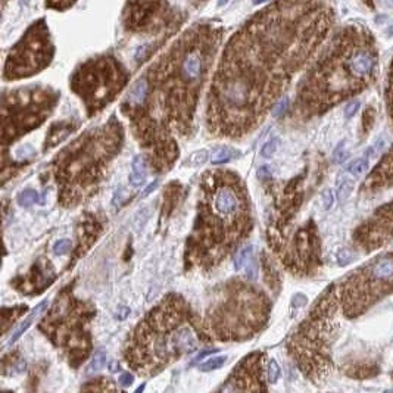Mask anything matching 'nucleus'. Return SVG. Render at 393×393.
Listing matches in <instances>:
<instances>
[{"label":"nucleus","mask_w":393,"mask_h":393,"mask_svg":"<svg viewBox=\"0 0 393 393\" xmlns=\"http://www.w3.org/2000/svg\"><path fill=\"white\" fill-rule=\"evenodd\" d=\"M47 305H49V302H47V301H43L41 304H38V305L33 309V312H31V314H30V315L22 321V324L19 325L17 330H15L14 336L9 339V345H14V343L17 342L18 339H19V337H21V336H22V334H24V333L31 327L33 321H35V320H37V318H38L44 311H47Z\"/></svg>","instance_id":"f3484780"},{"label":"nucleus","mask_w":393,"mask_h":393,"mask_svg":"<svg viewBox=\"0 0 393 393\" xmlns=\"http://www.w3.org/2000/svg\"><path fill=\"white\" fill-rule=\"evenodd\" d=\"M267 175H271V168H270V167L264 165V167H261V168L258 170V177H259V178H265Z\"/></svg>","instance_id":"58836bf2"},{"label":"nucleus","mask_w":393,"mask_h":393,"mask_svg":"<svg viewBox=\"0 0 393 393\" xmlns=\"http://www.w3.org/2000/svg\"><path fill=\"white\" fill-rule=\"evenodd\" d=\"M105 362H106V354H105L103 351H97V352L93 355V358L90 359L88 365H87L86 376H91V374L97 373L99 370H102Z\"/></svg>","instance_id":"412c9836"},{"label":"nucleus","mask_w":393,"mask_h":393,"mask_svg":"<svg viewBox=\"0 0 393 393\" xmlns=\"http://www.w3.org/2000/svg\"><path fill=\"white\" fill-rule=\"evenodd\" d=\"M187 18L186 11L170 0H127L121 25L125 34L168 38Z\"/></svg>","instance_id":"9b49d317"},{"label":"nucleus","mask_w":393,"mask_h":393,"mask_svg":"<svg viewBox=\"0 0 393 393\" xmlns=\"http://www.w3.org/2000/svg\"><path fill=\"white\" fill-rule=\"evenodd\" d=\"M393 186V151L387 152L376 165V168L370 172L361 187V191L365 194H374L378 190L392 187Z\"/></svg>","instance_id":"2eb2a0df"},{"label":"nucleus","mask_w":393,"mask_h":393,"mask_svg":"<svg viewBox=\"0 0 393 393\" xmlns=\"http://www.w3.org/2000/svg\"><path fill=\"white\" fill-rule=\"evenodd\" d=\"M240 156H241V152L239 149L231 148V146H221L212 152L211 162H212V165H221V164H228Z\"/></svg>","instance_id":"a211bd4d"},{"label":"nucleus","mask_w":393,"mask_h":393,"mask_svg":"<svg viewBox=\"0 0 393 393\" xmlns=\"http://www.w3.org/2000/svg\"><path fill=\"white\" fill-rule=\"evenodd\" d=\"M33 154H34V149H33L30 144H25L24 148H21L19 151H17L18 158H28V156H31Z\"/></svg>","instance_id":"f704fd0d"},{"label":"nucleus","mask_w":393,"mask_h":393,"mask_svg":"<svg viewBox=\"0 0 393 393\" xmlns=\"http://www.w3.org/2000/svg\"><path fill=\"white\" fill-rule=\"evenodd\" d=\"M264 2H267V0H254V5H259V3H264Z\"/></svg>","instance_id":"a18cd8bd"},{"label":"nucleus","mask_w":393,"mask_h":393,"mask_svg":"<svg viewBox=\"0 0 393 393\" xmlns=\"http://www.w3.org/2000/svg\"><path fill=\"white\" fill-rule=\"evenodd\" d=\"M55 56V44L44 18L34 21L18 43L8 53L3 78L21 80L33 77L51 65Z\"/></svg>","instance_id":"f8f14e48"},{"label":"nucleus","mask_w":393,"mask_h":393,"mask_svg":"<svg viewBox=\"0 0 393 393\" xmlns=\"http://www.w3.org/2000/svg\"><path fill=\"white\" fill-rule=\"evenodd\" d=\"M222 34L221 27L212 22H199L186 30L144 74V102L122 109L124 114L134 122L149 121L167 130H187Z\"/></svg>","instance_id":"f03ea898"},{"label":"nucleus","mask_w":393,"mask_h":393,"mask_svg":"<svg viewBox=\"0 0 393 393\" xmlns=\"http://www.w3.org/2000/svg\"><path fill=\"white\" fill-rule=\"evenodd\" d=\"M178 2L180 6H187V8H198L201 3H204L206 0H175Z\"/></svg>","instance_id":"c9c22d12"},{"label":"nucleus","mask_w":393,"mask_h":393,"mask_svg":"<svg viewBox=\"0 0 393 393\" xmlns=\"http://www.w3.org/2000/svg\"><path fill=\"white\" fill-rule=\"evenodd\" d=\"M287 103H289V101H287V99H283L281 102L278 103V105L275 106V109H274V117H278V115H281V114L286 111V108H287Z\"/></svg>","instance_id":"e433bc0d"},{"label":"nucleus","mask_w":393,"mask_h":393,"mask_svg":"<svg viewBox=\"0 0 393 393\" xmlns=\"http://www.w3.org/2000/svg\"><path fill=\"white\" fill-rule=\"evenodd\" d=\"M378 47L374 34L362 24H349L331 37L304 77L296 111L305 117L321 115L364 90L377 78Z\"/></svg>","instance_id":"7ed1b4c3"},{"label":"nucleus","mask_w":393,"mask_h":393,"mask_svg":"<svg viewBox=\"0 0 393 393\" xmlns=\"http://www.w3.org/2000/svg\"><path fill=\"white\" fill-rule=\"evenodd\" d=\"M217 351L215 349H208V351H204V352H201L198 357H196V359H194V362H198V361H201V359H204L206 357V355H212V354H215Z\"/></svg>","instance_id":"ea45409f"},{"label":"nucleus","mask_w":393,"mask_h":393,"mask_svg":"<svg viewBox=\"0 0 393 393\" xmlns=\"http://www.w3.org/2000/svg\"><path fill=\"white\" fill-rule=\"evenodd\" d=\"M59 93L51 87L31 86L3 94V144L43 124L58 103Z\"/></svg>","instance_id":"9d476101"},{"label":"nucleus","mask_w":393,"mask_h":393,"mask_svg":"<svg viewBox=\"0 0 393 393\" xmlns=\"http://www.w3.org/2000/svg\"><path fill=\"white\" fill-rule=\"evenodd\" d=\"M205 331L186 301L170 294L137 325L125 351L128 365L140 376H154L174 361L193 354Z\"/></svg>","instance_id":"39448f33"},{"label":"nucleus","mask_w":393,"mask_h":393,"mask_svg":"<svg viewBox=\"0 0 393 393\" xmlns=\"http://www.w3.org/2000/svg\"><path fill=\"white\" fill-rule=\"evenodd\" d=\"M367 8H370L371 11H374L376 9V3H374V0H361Z\"/></svg>","instance_id":"79ce46f5"},{"label":"nucleus","mask_w":393,"mask_h":393,"mask_svg":"<svg viewBox=\"0 0 393 393\" xmlns=\"http://www.w3.org/2000/svg\"><path fill=\"white\" fill-rule=\"evenodd\" d=\"M209 158V154L206 149H201V151H196L193 154L188 156V159L184 162L186 167H190V168H198L201 165H204L206 161Z\"/></svg>","instance_id":"5701e85b"},{"label":"nucleus","mask_w":393,"mask_h":393,"mask_svg":"<svg viewBox=\"0 0 393 393\" xmlns=\"http://www.w3.org/2000/svg\"><path fill=\"white\" fill-rule=\"evenodd\" d=\"M128 314H130V309H128V308H122V309H121V314L120 315L117 314V317H118L120 320H124Z\"/></svg>","instance_id":"37998d69"},{"label":"nucleus","mask_w":393,"mask_h":393,"mask_svg":"<svg viewBox=\"0 0 393 393\" xmlns=\"http://www.w3.org/2000/svg\"><path fill=\"white\" fill-rule=\"evenodd\" d=\"M252 257H254V246L252 244H249V246L239 251V254L236 255V259H234V271L240 273L241 270H244L246 264L249 262V259Z\"/></svg>","instance_id":"aec40b11"},{"label":"nucleus","mask_w":393,"mask_h":393,"mask_svg":"<svg viewBox=\"0 0 393 393\" xmlns=\"http://www.w3.org/2000/svg\"><path fill=\"white\" fill-rule=\"evenodd\" d=\"M384 97H386L387 112H389V117H390V120H392V124H393V58L392 61H390L389 72H387V81H386Z\"/></svg>","instance_id":"6ab92c4d"},{"label":"nucleus","mask_w":393,"mask_h":393,"mask_svg":"<svg viewBox=\"0 0 393 393\" xmlns=\"http://www.w3.org/2000/svg\"><path fill=\"white\" fill-rule=\"evenodd\" d=\"M201 188L199 214L187 254L199 265H215L248 234L249 199L243 181L230 171L206 172Z\"/></svg>","instance_id":"20e7f679"},{"label":"nucleus","mask_w":393,"mask_h":393,"mask_svg":"<svg viewBox=\"0 0 393 393\" xmlns=\"http://www.w3.org/2000/svg\"><path fill=\"white\" fill-rule=\"evenodd\" d=\"M156 186H158V181H155V183H152V184H151L149 187L144 190V193H143V196H141V198H146V196H149V194H151V191L156 188Z\"/></svg>","instance_id":"a19ab883"},{"label":"nucleus","mask_w":393,"mask_h":393,"mask_svg":"<svg viewBox=\"0 0 393 393\" xmlns=\"http://www.w3.org/2000/svg\"><path fill=\"white\" fill-rule=\"evenodd\" d=\"M354 187H355L354 180L345 177V180L339 183V187H337V199H339V202H345V201L351 196Z\"/></svg>","instance_id":"393cba45"},{"label":"nucleus","mask_w":393,"mask_h":393,"mask_svg":"<svg viewBox=\"0 0 393 393\" xmlns=\"http://www.w3.org/2000/svg\"><path fill=\"white\" fill-rule=\"evenodd\" d=\"M270 302L264 293L252 286L236 283L225 289V299L209 311L208 333L218 340H243L265 324Z\"/></svg>","instance_id":"0eeeda50"},{"label":"nucleus","mask_w":393,"mask_h":393,"mask_svg":"<svg viewBox=\"0 0 393 393\" xmlns=\"http://www.w3.org/2000/svg\"><path fill=\"white\" fill-rule=\"evenodd\" d=\"M267 381L268 383H271L274 384L277 380H278V377H280V367H278V364H277V361L275 359H271V361H268V364H267Z\"/></svg>","instance_id":"cd10ccee"},{"label":"nucleus","mask_w":393,"mask_h":393,"mask_svg":"<svg viewBox=\"0 0 393 393\" xmlns=\"http://www.w3.org/2000/svg\"><path fill=\"white\" fill-rule=\"evenodd\" d=\"M40 202V196L38 193L33 190V188H27V190H22L19 194H18V204L21 206H28L34 205V204H38Z\"/></svg>","instance_id":"4be33fe9"},{"label":"nucleus","mask_w":393,"mask_h":393,"mask_svg":"<svg viewBox=\"0 0 393 393\" xmlns=\"http://www.w3.org/2000/svg\"><path fill=\"white\" fill-rule=\"evenodd\" d=\"M359 105H361V103H359L358 101H354V102H351L345 108V118H346V120L352 118V117L357 114V111L359 109Z\"/></svg>","instance_id":"7c9ffc66"},{"label":"nucleus","mask_w":393,"mask_h":393,"mask_svg":"<svg viewBox=\"0 0 393 393\" xmlns=\"http://www.w3.org/2000/svg\"><path fill=\"white\" fill-rule=\"evenodd\" d=\"M146 178H148V158L137 155L131 162L130 183H131V186L138 187L146 181Z\"/></svg>","instance_id":"dca6fc26"},{"label":"nucleus","mask_w":393,"mask_h":393,"mask_svg":"<svg viewBox=\"0 0 393 393\" xmlns=\"http://www.w3.org/2000/svg\"><path fill=\"white\" fill-rule=\"evenodd\" d=\"M75 2L77 0H46V8L58 11V12H64L71 6H74Z\"/></svg>","instance_id":"bb28decb"},{"label":"nucleus","mask_w":393,"mask_h":393,"mask_svg":"<svg viewBox=\"0 0 393 393\" xmlns=\"http://www.w3.org/2000/svg\"><path fill=\"white\" fill-rule=\"evenodd\" d=\"M22 2H25V3H28V0H22Z\"/></svg>","instance_id":"49530a36"},{"label":"nucleus","mask_w":393,"mask_h":393,"mask_svg":"<svg viewBox=\"0 0 393 393\" xmlns=\"http://www.w3.org/2000/svg\"><path fill=\"white\" fill-rule=\"evenodd\" d=\"M133 380H134V376L130 374V373H124V374L120 377V383L122 386H130V384H133Z\"/></svg>","instance_id":"4c0bfd02"},{"label":"nucleus","mask_w":393,"mask_h":393,"mask_svg":"<svg viewBox=\"0 0 393 393\" xmlns=\"http://www.w3.org/2000/svg\"><path fill=\"white\" fill-rule=\"evenodd\" d=\"M336 21L331 0H274L227 41L209 97L217 136L254 130L293 77L315 56Z\"/></svg>","instance_id":"f257e3e1"},{"label":"nucleus","mask_w":393,"mask_h":393,"mask_svg":"<svg viewBox=\"0 0 393 393\" xmlns=\"http://www.w3.org/2000/svg\"><path fill=\"white\" fill-rule=\"evenodd\" d=\"M334 161L337 162V164H340V162H343L345 159H346V156H348V154L345 152V149H343V144H339L337 146V149L334 151Z\"/></svg>","instance_id":"72a5a7b5"},{"label":"nucleus","mask_w":393,"mask_h":393,"mask_svg":"<svg viewBox=\"0 0 393 393\" xmlns=\"http://www.w3.org/2000/svg\"><path fill=\"white\" fill-rule=\"evenodd\" d=\"M368 167H370V164H368V159H357V161H354V162H351L349 165H348V172L349 174H352V175H361V174H364V172L368 170Z\"/></svg>","instance_id":"a878e982"},{"label":"nucleus","mask_w":393,"mask_h":393,"mask_svg":"<svg viewBox=\"0 0 393 393\" xmlns=\"http://www.w3.org/2000/svg\"><path fill=\"white\" fill-rule=\"evenodd\" d=\"M323 202H324V208L325 209H330L331 206H333V202H334V198H333V193H331V190H324V193H323Z\"/></svg>","instance_id":"473e14b6"},{"label":"nucleus","mask_w":393,"mask_h":393,"mask_svg":"<svg viewBox=\"0 0 393 393\" xmlns=\"http://www.w3.org/2000/svg\"><path fill=\"white\" fill-rule=\"evenodd\" d=\"M122 141V128L117 121L96 128L78 138L58 159L56 178L61 187V202L71 206L91 194L101 183L105 170L118 154Z\"/></svg>","instance_id":"423d86ee"},{"label":"nucleus","mask_w":393,"mask_h":393,"mask_svg":"<svg viewBox=\"0 0 393 393\" xmlns=\"http://www.w3.org/2000/svg\"><path fill=\"white\" fill-rule=\"evenodd\" d=\"M352 259H354V257H352V254H351L349 251H340V252L337 254V262H339L340 265L349 264Z\"/></svg>","instance_id":"2f4dec72"},{"label":"nucleus","mask_w":393,"mask_h":393,"mask_svg":"<svg viewBox=\"0 0 393 393\" xmlns=\"http://www.w3.org/2000/svg\"><path fill=\"white\" fill-rule=\"evenodd\" d=\"M278 144H280V140L278 138H271V140H268L264 146H262V149H261V156L262 158H273L274 154L277 152V149H278Z\"/></svg>","instance_id":"c85d7f7f"},{"label":"nucleus","mask_w":393,"mask_h":393,"mask_svg":"<svg viewBox=\"0 0 393 393\" xmlns=\"http://www.w3.org/2000/svg\"><path fill=\"white\" fill-rule=\"evenodd\" d=\"M393 240V202L384 204L354 233V246L362 254L374 252Z\"/></svg>","instance_id":"ddd939ff"},{"label":"nucleus","mask_w":393,"mask_h":393,"mask_svg":"<svg viewBox=\"0 0 393 393\" xmlns=\"http://www.w3.org/2000/svg\"><path fill=\"white\" fill-rule=\"evenodd\" d=\"M227 362V357L225 355H218V357H212L208 361H205L204 364H201L199 370L204 371V373H208V371H214V370H218L221 368L222 365Z\"/></svg>","instance_id":"b1692460"},{"label":"nucleus","mask_w":393,"mask_h":393,"mask_svg":"<svg viewBox=\"0 0 393 393\" xmlns=\"http://www.w3.org/2000/svg\"><path fill=\"white\" fill-rule=\"evenodd\" d=\"M128 81V72L111 55H101L74 71L69 86L81 97L90 115L101 112L112 102Z\"/></svg>","instance_id":"1a4fd4ad"},{"label":"nucleus","mask_w":393,"mask_h":393,"mask_svg":"<svg viewBox=\"0 0 393 393\" xmlns=\"http://www.w3.org/2000/svg\"><path fill=\"white\" fill-rule=\"evenodd\" d=\"M71 248H72V241L71 240L61 239L53 244V252L56 255H65V254H68L69 251H71Z\"/></svg>","instance_id":"c756f323"},{"label":"nucleus","mask_w":393,"mask_h":393,"mask_svg":"<svg viewBox=\"0 0 393 393\" xmlns=\"http://www.w3.org/2000/svg\"><path fill=\"white\" fill-rule=\"evenodd\" d=\"M118 370H120V368H118ZM118 370H117V364H115V362H112V364H111V371H112V373H115V371H118Z\"/></svg>","instance_id":"c03bdc74"},{"label":"nucleus","mask_w":393,"mask_h":393,"mask_svg":"<svg viewBox=\"0 0 393 393\" xmlns=\"http://www.w3.org/2000/svg\"><path fill=\"white\" fill-rule=\"evenodd\" d=\"M262 358L259 354H254L239 365L231 374L228 386L222 387L225 390H265L267 386L262 384Z\"/></svg>","instance_id":"4468645a"},{"label":"nucleus","mask_w":393,"mask_h":393,"mask_svg":"<svg viewBox=\"0 0 393 393\" xmlns=\"http://www.w3.org/2000/svg\"><path fill=\"white\" fill-rule=\"evenodd\" d=\"M334 286L343 315L359 317L393 293V252L377 255Z\"/></svg>","instance_id":"6e6552de"}]
</instances>
